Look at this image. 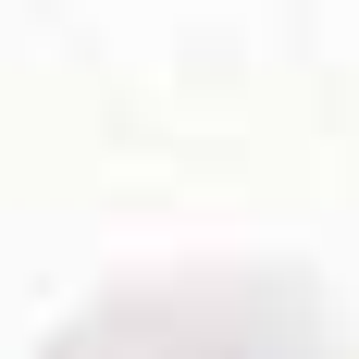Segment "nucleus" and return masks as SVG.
<instances>
[]
</instances>
